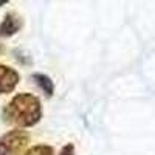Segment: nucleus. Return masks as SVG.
<instances>
[{"mask_svg":"<svg viewBox=\"0 0 155 155\" xmlns=\"http://www.w3.org/2000/svg\"><path fill=\"white\" fill-rule=\"evenodd\" d=\"M3 121L19 127L36 126L42 118V106L37 96L31 93H19L3 109Z\"/></svg>","mask_w":155,"mask_h":155,"instance_id":"obj_1","label":"nucleus"},{"mask_svg":"<svg viewBox=\"0 0 155 155\" xmlns=\"http://www.w3.org/2000/svg\"><path fill=\"white\" fill-rule=\"evenodd\" d=\"M25 155H53V147L48 144H36L28 149Z\"/></svg>","mask_w":155,"mask_h":155,"instance_id":"obj_6","label":"nucleus"},{"mask_svg":"<svg viewBox=\"0 0 155 155\" xmlns=\"http://www.w3.org/2000/svg\"><path fill=\"white\" fill-rule=\"evenodd\" d=\"M20 81V74L8 65L0 64V95L11 93Z\"/></svg>","mask_w":155,"mask_h":155,"instance_id":"obj_3","label":"nucleus"},{"mask_svg":"<svg viewBox=\"0 0 155 155\" xmlns=\"http://www.w3.org/2000/svg\"><path fill=\"white\" fill-rule=\"evenodd\" d=\"M30 141V135L25 130H9L0 137V155H19Z\"/></svg>","mask_w":155,"mask_h":155,"instance_id":"obj_2","label":"nucleus"},{"mask_svg":"<svg viewBox=\"0 0 155 155\" xmlns=\"http://www.w3.org/2000/svg\"><path fill=\"white\" fill-rule=\"evenodd\" d=\"M33 81L36 82V85L42 90V92L51 98L54 93V82L51 81V78L48 74H44V73H34L33 74Z\"/></svg>","mask_w":155,"mask_h":155,"instance_id":"obj_5","label":"nucleus"},{"mask_svg":"<svg viewBox=\"0 0 155 155\" xmlns=\"http://www.w3.org/2000/svg\"><path fill=\"white\" fill-rule=\"evenodd\" d=\"M2 51H3V47H2V45H0V54H2Z\"/></svg>","mask_w":155,"mask_h":155,"instance_id":"obj_9","label":"nucleus"},{"mask_svg":"<svg viewBox=\"0 0 155 155\" xmlns=\"http://www.w3.org/2000/svg\"><path fill=\"white\" fill-rule=\"evenodd\" d=\"M23 20L16 12H8L0 23V37H11L20 31Z\"/></svg>","mask_w":155,"mask_h":155,"instance_id":"obj_4","label":"nucleus"},{"mask_svg":"<svg viewBox=\"0 0 155 155\" xmlns=\"http://www.w3.org/2000/svg\"><path fill=\"white\" fill-rule=\"evenodd\" d=\"M59 155H74V146H73L71 143L65 144V146H64V147L61 149Z\"/></svg>","mask_w":155,"mask_h":155,"instance_id":"obj_7","label":"nucleus"},{"mask_svg":"<svg viewBox=\"0 0 155 155\" xmlns=\"http://www.w3.org/2000/svg\"><path fill=\"white\" fill-rule=\"evenodd\" d=\"M8 2H6V0H2V2H0V6H2V5H6Z\"/></svg>","mask_w":155,"mask_h":155,"instance_id":"obj_8","label":"nucleus"}]
</instances>
